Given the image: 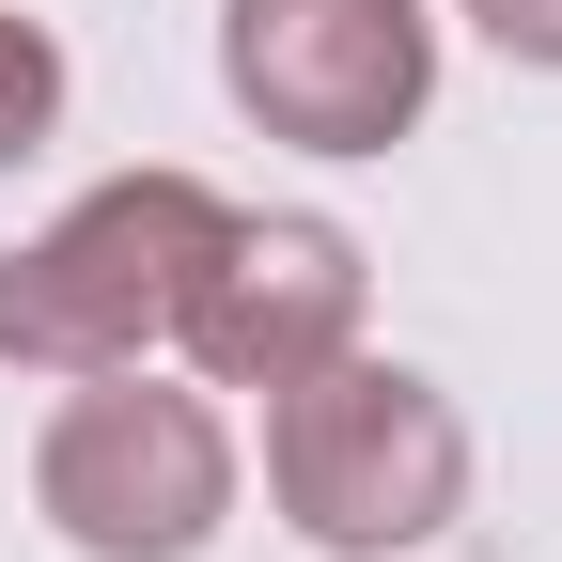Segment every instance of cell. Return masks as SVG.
<instances>
[{
	"instance_id": "obj_1",
	"label": "cell",
	"mask_w": 562,
	"mask_h": 562,
	"mask_svg": "<svg viewBox=\"0 0 562 562\" xmlns=\"http://www.w3.org/2000/svg\"><path fill=\"white\" fill-rule=\"evenodd\" d=\"M266 501L297 516V547L328 562H391V547H438L469 516V406L422 375L344 344L297 391H266Z\"/></svg>"
},
{
	"instance_id": "obj_2",
	"label": "cell",
	"mask_w": 562,
	"mask_h": 562,
	"mask_svg": "<svg viewBox=\"0 0 562 562\" xmlns=\"http://www.w3.org/2000/svg\"><path fill=\"white\" fill-rule=\"evenodd\" d=\"M220 220H235V203L203 188V172H172V157L79 188L47 235L0 250V360H16V375L157 360L172 313H188V281H203V250H220Z\"/></svg>"
},
{
	"instance_id": "obj_3",
	"label": "cell",
	"mask_w": 562,
	"mask_h": 562,
	"mask_svg": "<svg viewBox=\"0 0 562 562\" xmlns=\"http://www.w3.org/2000/svg\"><path fill=\"white\" fill-rule=\"evenodd\" d=\"M32 516L79 562H203L235 516V422L172 391L157 360L63 375L47 438H32Z\"/></svg>"
},
{
	"instance_id": "obj_4",
	"label": "cell",
	"mask_w": 562,
	"mask_h": 562,
	"mask_svg": "<svg viewBox=\"0 0 562 562\" xmlns=\"http://www.w3.org/2000/svg\"><path fill=\"white\" fill-rule=\"evenodd\" d=\"M220 94L297 157H391L438 110V0H220Z\"/></svg>"
},
{
	"instance_id": "obj_5",
	"label": "cell",
	"mask_w": 562,
	"mask_h": 562,
	"mask_svg": "<svg viewBox=\"0 0 562 562\" xmlns=\"http://www.w3.org/2000/svg\"><path fill=\"white\" fill-rule=\"evenodd\" d=\"M360 313H375V266H360V235L344 220H220V250H203V281H188V313H172V344H188V375L203 391H297L313 360H344L360 344Z\"/></svg>"
},
{
	"instance_id": "obj_6",
	"label": "cell",
	"mask_w": 562,
	"mask_h": 562,
	"mask_svg": "<svg viewBox=\"0 0 562 562\" xmlns=\"http://www.w3.org/2000/svg\"><path fill=\"white\" fill-rule=\"evenodd\" d=\"M47 140H63V32L0 0V172L47 157Z\"/></svg>"
},
{
	"instance_id": "obj_7",
	"label": "cell",
	"mask_w": 562,
	"mask_h": 562,
	"mask_svg": "<svg viewBox=\"0 0 562 562\" xmlns=\"http://www.w3.org/2000/svg\"><path fill=\"white\" fill-rule=\"evenodd\" d=\"M453 16L501 47V63H547V79H562V0H453Z\"/></svg>"
}]
</instances>
